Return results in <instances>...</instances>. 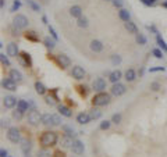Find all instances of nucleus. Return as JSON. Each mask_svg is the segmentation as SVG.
<instances>
[{"instance_id": "1", "label": "nucleus", "mask_w": 167, "mask_h": 157, "mask_svg": "<svg viewBox=\"0 0 167 157\" xmlns=\"http://www.w3.org/2000/svg\"><path fill=\"white\" fill-rule=\"evenodd\" d=\"M59 141V136L54 131H45L39 138V143L42 147H53Z\"/></svg>"}, {"instance_id": "2", "label": "nucleus", "mask_w": 167, "mask_h": 157, "mask_svg": "<svg viewBox=\"0 0 167 157\" xmlns=\"http://www.w3.org/2000/svg\"><path fill=\"white\" fill-rule=\"evenodd\" d=\"M92 106L94 107H102V106H106L109 101H110V95L106 92H98L92 97Z\"/></svg>"}, {"instance_id": "3", "label": "nucleus", "mask_w": 167, "mask_h": 157, "mask_svg": "<svg viewBox=\"0 0 167 157\" xmlns=\"http://www.w3.org/2000/svg\"><path fill=\"white\" fill-rule=\"evenodd\" d=\"M13 24H14V27H16L17 29H25L28 27L29 21H28V18L25 16H22V14H17V16L14 17V20H13Z\"/></svg>"}, {"instance_id": "4", "label": "nucleus", "mask_w": 167, "mask_h": 157, "mask_svg": "<svg viewBox=\"0 0 167 157\" xmlns=\"http://www.w3.org/2000/svg\"><path fill=\"white\" fill-rule=\"evenodd\" d=\"M7 138L8 141L13 142V143H18L21 142V133H20V129L17 127H10L7 131Z\"/></svg>"}, {"instance_id": "5", "label": "nucleus", "mask_w": 167, "mask_h": 157, "mask_svg": "<svg viewBox=\"0 0 167 157\" xmlns=\"http://www.w3.org/2000/svg\"><path fill=\"white\" fill-rule=\"evenodd\" d=\"M42 122V116L39 111H36V110H31L28 113V124L33 125V127H36V125H39Z\"/></svg>"}, {"instance_id": "6", "label": "nucleus", "mask_w": 167, "mask_h": 157, "mask_svg": "<svg viewBox=\"0 0 167 157\" xmlns=\"http://www.w3.org/2000/svg\"><path fill=\"white\" fill-rule=\"evenodd\" d=\"M110 92L113 96H122L124 93L127 92V88H125V85L121 84V82H117V84H113V86H111L110 89Z\"/></svg>"}, {"instance_id": "7", "label": "nucleus", "mask_w": 167, "mask_h": 157, "mask_svg": "<svg viewBox=\"0 0 167 157\" xmlns=\"http://www.w3.org/2000/svg\"><path fill=\"white\" fill-rule=\"evenodd\" d=\"M71 75H73L74 79L81 81V79H84V78H85V70L82 68L81 65H75V67H73Z\"/></svg>"}, {"instance_id": "8", "label": "nucleus", "mask_w": 167, "mask_h": 157, "mask_svg": "<svg viewBox=\"0 0 167 157\" xmlns=\"http://www.w3.org/2000/svg\"><path fill=\"white\" fill-rule=\"evenodd\" d=\"M92 88L96 93L98 92H105V89H106V81L103 79V78H96L94 81V84H92Z\"/></svg>"}, {"instance_id": "9", "label": "nucleus", "mask_w": 167, "mask_h": 157, "mask_svg": "<svg viewBox=\"0 0 167 157\" xmlns=\"http://www.w3.org/2000/svg\"><path fill=\"white\" fill-rule=\"evenodd\" d=\"M71 150H73L74 154H77V156H81V154H84V152H85V145H84V142L81 141H74V145L73 147H71Z\"/></svg>"}, {"instance_id": "10", "label": "nucleus", "mask_w": 167, "mask_h": 157, "mask_svg": "<svg viewBox=\"0 0 167 157\" xmlns=\"http://www.w3.org/2000/svg\"><path fill=\"white\" fill-rule=\"evenodd\" d=\"M18 59H20V63L22 65H24L25 68H31L32 67V60H31V56H29L27 52H22L18 56Z\"/></svg>"}, {"instance_id": "11", "label": "nucleus", "mask_w": 167, "mask_h": 157, "mask_svg": "<svg viewBox=\"0 0 167 157\" xmlns=\"http://www.w3.org/2000/svg\"><path fill=\"white\" fill-rule=\"evenodd\" d=\"M57 63H59V65H60V68H63V70L71 65V60H70V57L67 56V54H61V53L57 56Z\"/></svg>"}, {"instance_id": "12", "label": "nucleus", "mask_w": 167, "mask_h": 157, "mask_svg": "<svg viewBox=\"0 0 167 157\" xmlns=\"http://www.w3.org/2000/svg\"><path fill=\"white\" fill-rule=\"evenodd\" d=\"M1 85H3V88L6 89V90H10V92H14V90H17V84H16V81L11 79L10 77L6 78V79H3Z\"/></svg>"}, {"instance_id": "13", "label": "nucleus", "mask_w": 167, "mask_h": 157, "mask_svg": "<svg viewBox=\"0 0 167 157\" xmlns=\"http://www.w3.org/2000/svg\"><path fill=\"white\" fill-rule=\"evenodd\" d=\"M89 49L92 50V52H95V53H100L103 49H105V46H103V43L100 42V40L94 39V40H91Z\"/></svg>"}, {"instance_id": "14", "label": "nucleus", "mask_w": 167, "mask_h": 157, "mask_svg": "<svg viewBox=\"0 0 167 157\" xmlns=\"http://www.w3.org/2000/svg\"><path fill=\"white\" fill-rule=\"evenodd\" d=\"M17 99L14 96H11V95H8V96H4L3 99V106L6 107V109H13L14 106L17 104Z\"/></svg>"}, {"instance_id": "15", "label": "nucleus", "mask_w": 167, "mask_h": 157, "mask_svg": "<svg viewBox=\"0 0 167 157\" xmlns=\"http://www.w3.org/2000/svg\"><path fill=\"white\" fill-rule=\"evenodd\" d=\"M6 50H7V56H10V57L20 56V50H18V46H17L16 43H8Z\"/></svg>"}, {"instance_id": "16", "label": "nucleus", "mask_w": 167, "mask_h": 157, "mask_svg": "<svg viewBox=\"0 0 167 157\" xmlns=\"http://www.w3.org/2000/svg\"><path fill=\"white\" fill-rule=\"evenodd\" d=\"M91 120H92V118H91V114L85 113V111H84V113H79L77 116V122L81 125H85V124H88V122H91Z\"/></svg>"}, {"instance_id": "17", "label": "nucleus", "mask_w": 167, "mask_h": 157, "mask_svg": "<svg viewBox=\"0 0 167 157\" xmlns=\"http://www.w3.org/2000/svg\"><path fill=\"white\" fill-rule=\"evenodd\" d=\"M74 145V141H73V136H68V135H64L61 138V147L63 149H71Z\"/></svg>"}, {"instance_id": "18", "label": "nucleus", "mask_w": 167, "mask_h": 157, "mask_svg": "<svg viewBox=\"0 0 167 157\" xmlns=\"http://www.w3.org/2000/svg\"><path fill=\"white\" fill-rule=\"evenodd\" d=\"M121 77H122V73H121V71H120V70H114L113 73L109 75V81H110L111 84H117V82H120Z\"/></svg>"}, {"instance_id": "19", "label": "nucleus", "mask_w": 167, "mask_h": 157, "mask_svg": "<svg viewBox=\"0 0 167 157\" xmlns=\"http://www.w3.org/2000/svg\"><path fill=\"white\" fill-rule=\"evenodd\" d=\"M124 27H125V29L128 31V33H132V35H137V33H138V27H137L135 22H132L131 20L124 22Z\"/></svg>"}, {"instance_id": "20", "label": "nucleus", "mask_w": 167, "mask_h": 157, "mask_svg": "<svg viewBox=\"0 0 167 157\" xmlns=\"http://www.w3.org/2000/svg\"><path fill=\"white\" fill-rule=\"evenodd\" d=\"M42 124L46 127H54V121H53V114H43L42 116Z\"/></svg>"}, {"instance_id": "21", "label": "nucleus", "mask_w": 167, "mask_h": 157, "mask_svg": "<svg viewBox=\"0 0 167 157\" xmlns=\"http://www.w3.org/2000/svg\"><path fill=\"white\" fill-rule=\"evenodd\" d=\"M70 16L78 20L79 17H82V7L81 6H73L70 8Z\"/></svg>"}, {"instance_id": "22", "label": "nucleus", "mask_w": 167, "mask_h": 157, "mask_svg": "<svg viewBox=\"0 0 167 157\" xmlns=\"http://www.w3.org/2000/svg\"><path fill=\"white\" fill-rule=\"evenodd\" d=\"M118 17H120V20L121 21L127 22V21H130L131 14H130V11H128L127 8H120V10H118Z\"/></svg>"}, {"instance_id": "23", "label": "nucleus", "mask_w": 167, "mask_h": 157, "mask_svg": "<svg viewBox=\"0 0 167 157\" xmlns=\"http://www.w3.org/2000/svg\"><path fill=\"white\" fill-rule=\"evenodd\" d=\"M32 149V145H31V142L28 139H24V141H21V150H22V153L24 154H29Z\"/></svg>"}, {"instance_id": "24", "label": "nucleus", "mask_w": 167, "mask_h": 157, "mask_svg": "<svg viewBox=\"0 0 167 157\" xmlns=\"http://www.w3.org/2000/svg\"><path fill=\"white\" fill-rule=\"evenodd\" d=\"M35 90H36V93H38V95H41V96H43V95L48 92L46 86L42 84L41 81H36V82H35Z\"/></svg>"}, {"instance_id": "25", "label": "nucleus", "mask_w": 167, "mask_h": 157, "mask_svg": "<svg viewBox=\"0 0 167 157\" xmlns=\"http://www.w3.org/2000/svg\"><path fill=\"white\" fill-rule=\"evenodd\" d=\"M17 109L18 110H21L22 113H25V111H29V101H27V100H18L17 101Z\"/></svg>"}, {"instance_id": "26", "label": "nucleus", "mask_w": 167, "mask_h": 157, "mask_svg": "<svg viewBox=\"0 0 167 157\" xmlns=\"http://www.w3.org/2000/svg\"><path fill=\"white\" fill-rule=\"evenodd\" d=\"M59 113H60L63 117H67V118L73 117V111H71L68 107H65V106H63V104L59 106Z\"/></svg>"}, {"instance_id": "27", "label": "nucleus", "mask_w": 167, "mask_h": 157, "mask_svg": "<svg viewBox=\"0 0 167 157\" xmlns=\"http://www.w3.org/2000/svg\"><path fill=\"white\" fill-rule=\"evenodd\" d=\"M25 3H27V6H28L32 11H35V13H39L41 11V6L35 1V0H25Z\"/></svg>"}, {"instance_id": "28", "label": "nucleus", "mask_w": 167, "mask_h": 157, "mask_svg": "<svg viewBox=\"0 0 167 157\" xmlns=\"http://www.w3.org/2000/svg\"><path fill=\"white\" fill-rule=\"evenodd\" d=\"M43 44H45V47L48 49V50H53L54 46H56V40H54L53 38H52V39H50V38H45V39H43Z\"/></svg>"}, {"instance_id": "29", "label": "nucleus", "mask_w": 167, "mask_h": 157, "mask_svg": "<svg viewBox=\"0 0 167 157\" xmlns=\"http://www.w3.org/2000/svg\"><path fill=\"white\" fill-rule=\"evenodd\" d=\"M124 77H125V79L128 82H134L135 78H137V74H135V71L132 68H128L125 71V74H124Z\"/></svg>"}, {"instance_id": "30", "label": "nucleus", "mask_w": 167, "mask_h": 157, "mask_svg": "<svg viewBox=\"0 0 167 157\" xmlns=\"http://www.w3.org/2000/svg\"><path fill=\"white\" fill-rule=\"evenodd\" d=\"M10 78L17 81V82H20V81H22V74H21L18 70H11V71H10Z\"/></svg>"}, {"instance_id": "31", "label": "nucleus", "mask_w": 167, "mask_h": 157, "mask_svg": "<svg viewBox=\"0 0 167 157\" xmlns=\"http://www.w3.org/2000/svg\"><path fill=\"white\" fill-rule=\"evenodd\" d=\"M61 129H63V132L65 135H68V136H75V131L71 125H61Z\"/></svg>"}, {"instance_id": "32", "label": "nucleus", "mask_w": 167, "mask_h": 157, "mask_svg": "<svg viewBox=\"0 0 167 157\" xmlns=\"http://www.w3.org/2000/svg\"><path fill=\"white\" fill-rule=\"evenodd\" d=\"M77 25L79 28H88V25H89V21L86 17H79L77 20Z\"/></svg>"}, {"instance_id": "33", "label": "nucleus", "mask_w": 167, "mask_h": 157, "mask_svg": "<svg viewBox=\"0 0 167 157\" xmlns=\"http://www.w3.org/2000/svg\"><path fill=\"white\" fill-rule=\"evenodd\" d=\"M25 39L31 40V42H38L39 38H38L36 32H33V31H28V32H25Z\"/></svg>"}, {"instance_id": "34", "label": "nucleus", "mask_w": 167, "mask_h": 157, "mask_svg": "<svg viewBox=\"0 0 167 157\" xmlns=\"http://www.w3.org/2000/svg\"><path fill=\"white\" fill-rule=\"evenodd\" d=\"M156 42H157V44H159V47L162 49V50H164V52L167 53V43L164 42V40H163V38L160 36L159 33L156 35Z\"/></svg>"}, {"instance_id": "35", "label": "nucleus", "mask_w": 167, "mask_h": 157, "mask_svg": "<svg viewBox=\"0 0 167 157\" xmlns=\"http://www.w3.org/2000/svg\"><path fill=\"white\" fill-rule=\"evenodd\" d=\"M53 154L50 153L49 147H42L39 152H38V157H52Z\"/></svg>"}, {"instance_id": "36", "label": "nucleus", "mask_w": 167, "mask_h": 157, "mask_svg": "<svg viewBox=\"0 0 167 157\" xmlns=\"http://www.w3.org/2000/svg\"><path fill=\"white\" fill-rule=\"evenodd\" d=\"M146 42H148V39H146V36H145L143 33H137V43L141 44V46H145Z\"/></svg>"}, {"instance_id": "37", "label": "nucleus", "mask_w": 167, "mask_h": 157, "mask_svg": "<svg viewBox=\"0 0 167 157\" xmlns=\"http://www.w3.org/2000/svg\"><path fill=\"white\" fill-rule=\"evenodd\" d=\"M91 118L92 120H99V118L102 117V111L100 110H98V109H94V110H91Z\"/></svg>"}, {"instance_id": "38", "label": "nucleus", "mask_w": 167, "mask_h": 157, "mask_svg": "<svg viewBox=\"0 0 167 157\" xmlns=\"http://www.w3.org/2000/svg\"><path fill=\"white\" fill-rule=\"evenodd\" d=\"M110 125H111V121L105 120V121H102V122H100V125H99V128L102 129V131H107V129L110 128Z\"/></svg>"}, {"instance_id": "39", "label": "nucleus", "mask_w": 167, "mask_h": 157, "mask_svg": "<svg viewBox=\"0 0 167 157\" xmlns=\"http://www.w3.org/2000/svg\"><path fill=\"white\" fill-rule=\"evenodd\" d=\"M152 54H153L156 59H163V57H164L163 52H162V49H153V50H152Z\"/></svg>"}, {"instance_id": "40", "label": "nucleus", "mask_w": 167, "mask_h": 157, "mask_svg": "<svg viewBox=\"0 0 167 157\" xmlns=\"http://www.w3.org/2000/svg\"><path fill=\"white\" fill-rule=\"evenodd\" d=\"M0 60H1V64L6 65V67H10V60L7 59V56L4 53H0Z\"/></svg>"}, {"instance_id": "41", "label": "nucleus", "mask_w": 167, "mask_h": 157, "mask_svg": "<svg viewBox=\"0 0 167 157\" xmlns=\"http://www.w3.org/2000/svg\"><path fill=\"white\" fill-rule=\"evenodd\" d=\"M45 101H46V104H49V106H56L57 99L54 96H46Z\"/></svg>"}, {"instance_id": "42", "label": "nucleus", "mask_w": 167, "mask_h": 157, "mask_svg": "<svg viewBox=\"0 0 167 157\" xmlns=\"http://www.w3.org/2000/svg\"><path fill=\"white\" fill-rule=\"evenodd\" d=\"M20 7H21V0H14V3H13V6H11V13L18 11Z\"/></svg>"}, {"instance_id": "43", "label": "nucleus", "mask_w": 167, "mask_h": 157, "mask_svg": "<svg viewBox=\"0 0 167 157\" xmlns=\"http://www.w3.org/2000/svg\"><path fill=\"white\" fill-rule=\"evenodd\" d=\"M121 118H122V116L120 113L114 114L113 117H111V122H113V124H120V122H121Z\"/></svg>"}, {"instance_id": "44", "label": "nucleus", "mask_w": 167, "mask_h": 157, "mask_svg": "<svg viewBox=\"0 0 167 157\" xmlns=\"http://www.w3.org/2000/svg\"><path fill=\"white\" fill-rule=\"evenodd\" d=\"M22 114H24V113H22L21 110L17 109L16 111H13V118H14V120H18V121H20L21 118H22Z\"/></svg>"}, {"instance_id": "45", "label": "nucleus", "mask_w": 167, "mask_h": 157, "mask_svg": "<svg viewBox=\"0 0 167 157\" xmlns=\"http://www.w3.org/2000/svg\"><path fill=\"white\" fill-rule=\"evenodd\" d=\"M121 57L118 56V54H113V56H111V63H113L114 65H118L120 64V63H121Z\"/></svg>"}, {"instance_id": "46", "label": "nucleus", "mask_w": 167, "mask_h": 157, "mask_svg": "<svg viewBox=\"0 0 167 157\" xmlns=\"http://www.w3.org/2000/svg\"><path fill=\"white\" fill-rule=\"evenodd\" d=\"M49 33L52 35V38H53V39L56 40V42L59 40V35H57V32L54 31V28H53V27H50V25H49Z\"/></svg>"}, {"instance_id": "47", "label": "nucleus", "mask_w": 167, "mask_h": 157, "mask_svg": "<svg viewBox=\"0 0 167 157\" xmlns=\"http://www.w3.org/2000/svg\"><path fill=\"white\" fill-rule=\"evenodd\" d=\"M163 73L166 71V67H153V68H149V73Z\"/></svg>"}, {"instance_id": "48", "label": "nucleus", "mask_w": 167, "mask_h": 157, "mask_svg": "<svg viewBox=\"0 0 167 157\" xmlns=\"http://www.w3.org/2000/svg\"><path fill=\"white\" fill-rule=\"evenodd\" d=\"M53 121H54V127H59V125H61V118H60V116H57V114H53Z\"/></svg>"}, {"instance_id": "49", "label": "nucleus", "mask_w": 167, "mask_h": 157, "mask_svg": "<svg viewBox=\"0 0 167 157\" xmlns=\"http://www.w3.org/2000/svg\"><path fill=\"white\" fill-rule=\"evenodd\" d=\"M78 92H79V95H81V96L85 97L86 93H88V90H86L85 86H78Z\"/></svg>"}, {"instance_id": "50", "label": "nucleus", "mask_w": 167, "mask_h": 157, "mask_svg": "<svg viewBox=\"0 0 167 157\" xmlns=\"http://www.w3.org/2000/svg\"><path fill=\"white\" fill-rule=\"evenodd\" d=\"M151 89L153 90V92H157V90L160 89L159 82H152V84H151Z\"/></svg>"}, {"instance_id": "51", "label": "nucleus", "mask_w": 167, "mask_h": 157, "mask_svg": "<svg viewBox=\"0 0 167 157\" xmlns=\"http://www.w3.org/2000/svg\"><path fill=\"white\" fill-rule=\"evenodd\" d=\"M141 1H142L145 6H155L157 0H141Z\"/></svg>"}, {"instance_id": "52", "label": "nucleus", "mask_w": 167, "mask_h": 157, "mask_svg": "<svg viewBox=\"0 0 167 157\" xmlns=\"http://www.w3.org/2000/svg\"><path fill=\"white\" fill-rule=\"evenodd\" d=\"M114 4V7L117 8H122V0H111Z\"/></svg>"}, {"instance_id": "53", "label": "nucleus", "mask_w": 167, "mask_h": 157, "mask_svg": "<svg viewBox=\"0 0 167 157\" xmlns=\"http://www.w3.org/2000/svg\"><path fill=\"white\" fill-rule=\"evenodd\" d=\"M52 157H65V154H64V152H61V150H56Z\"/></svg>"}, {"instance_id": "54", "label": "nucleus", "mask_w": 167, "mask_h": 157, "mask_svg": "<svg viewBox=\"0 0 167 157\" xmlns=\"http://www.w3.org/2000/svg\"><path fill=\"white\" fill-rule=\"evenodd\" d=\"M0 157H8V152L6 149H1L0 150Z\"/></svg>"}, {"instance_id": "55", "label": "nucleus", "mask_w": 167, "mask_h": 157, "mask_svg": "<svg viewBox=\"0 0 167 157\" xmlns=\"http://www.w3.org/2000/svg\"><path fill=\"white\" fill-rule=\"evenodd\" d=\"M6 127H8V121L1 118V128H6Z\"/></svg>"}, {"instance_id": "56", "label": "nucleus", "mask_w": 167, "mask_h": 157, "mask_svg": "<svg viewBox=\"0 0 167 157\" xmlns=\"http://www.w3.org/2000/svg\"><path fill=\"white\" fill-rule=\"evenodd\" d=\"M42 21H43V24H49V22H48V17L46 16L42 17Z\"/></svg>"}, {"instance_id": "57", "label": "nucleus", "mask_w": 167, "mask_h": 157, "mask_svg": "<svg viewBox=\"0 0 167 157\" xmlns=\"http://www.w3.org/2000/svg\"><path fill=\"white\" fill-rule=\"evenodd\" d=\"M4 4H6V0H0V7L4 8Z\"/></svg>"}, {"instance_id": "58", "label": "nucleus", "mask_w": 167, "mask_h": 157, "mask_svg": "<svg viewBox=\"0 0 167 157\" xmlns=\"http://www.w3.org/2000/svg\"><path fill=\"white\" fill-rule=\"evenodd\" d=\"M162 6H163L164 8H167V1H163V4H162Z\"/></svg>"}, {"instance_id": "59", "label": "nucleus", "mask_w": 167, "mask_h": 157, "mask_svg": "<svg viewBox=\"0 0 167 157\" xmlns=\"http://www.w3.org/2000/svg\"><path fill=\"white\" fill-rule=\"evenodd\" d=\"M24 157H31V156H29V154H25V156Z\"/></svg>"}, {"instance_id": "60", "label": "nucleus", "mask_w": 167, "mask_h": 157, "mask_svg": "<svg viewBox=\"0 0 167 157\" xmlns=\"http://www.w3.org/2000/svg\"><path fill=\"white\" fill-rule=\"evenodd\" d=\"M8 157H10V156H8Z\"/></svg>"}]
</instances>
